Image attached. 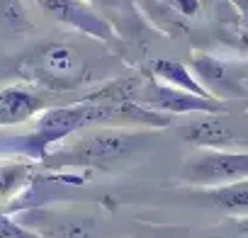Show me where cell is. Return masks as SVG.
Masks as SVG:
<instances>
[{"mask_svg": "<svg viewBox=\"0 0 248 238\" xmlns=\"http://www.w3.org/2000/svg\"><path fill=\"white\" fill-rule=\"evenodd\" d=\"M137 104H93V102H78V104H68V107H54V109H44L37 117V124L32 129L30 136L22 139L20 151L25 156L32 158H42L46 156V151L59 144L61 139L71 136L73 132H80L85 127L107 122L114 114L127 117L129 112H134Z\"/></svg>", "mask_w": 248, "mask_h": 238, "instance_id": "6da1fadb", "label": "cell"}, {"mask_svg": "<svg viewBox=\"0 0 248 238\" xmlns=\"http://www.w3.org/2000/svg\"><path fill=\"white\" fill-rule=\"evenodd\" d=\"M248 178V151L204 149L183 165V180L197 187H221Z\"/></svg>", "mask_w": 248, "mask_h": 238, "instance_id": "7a4b0ae2", "label": "cell"}, {"mask_svg": "<svg viewBox=\"0 0 248 238\" xmlns=\"http://www.w3.org/2000/svg\"><path fill=\"white\" fill-rule=\"evenodd\" d=\"M144 136L146 134L141 132H119V129L88 136L71 151V161L80 165H107L139 151L144 144Z\"/></svg>", "mask_w": 248, "mask_h": 238, "instance_id": "3957f363", "label": "cell"}, {"mask_svg": "<svg viewBox=\"0 0 248 238\" xmlns=\"http://www.w3.org/2000/svg\"><path fill=\"white\" fill-rule=\"evenodd\" d=\"M15 219L34 231L39 238H95L93 223L83 221V216L59 214L46 209H27L15 214Z\"/></svg>", "mask_w": 248, "mask_h": 238, "instance_id": "277c9868", "label": "cell"}, {"mask_svg": "<svg viewBox=\"0 0 248 238\" xmlns=\"http://www.w3.org/2000/svg\"><path fill=\"white\" fill-rule=\"evenodd\" d=\"M144 102L146 107H154L163 114H217L224 109L221 100L217 97H197L192 92L170 88L161 80L151 83V92Z\"/></svg>", "mask_w": 248, "mask_h": 238, "instance_id": "5b68a950", "label": "cell"}, {"mask_svg": "<svg viewBox=\"0 0 248 238\" xmlns=\"http://www.w3.org/2000/svg\"><path fill=\"white\" fill-rule=\"evenodd\" d=\"M39 5L51 15L56 17L59 22L63 25H71L90 37H97V39H109V27L102 17H97L88 5H83L80 0H39Z\"/></svg>", "mask_w": 248, "mask_h": 238, "instance_id": "8992f818", "label": "cell"}, {"mask_svg": "<svg viewBox=\"0 0 248 238\" xmlns=\"http://www.w3.org/2000/svg\"><path fill=\"white\" fill-rule=\"evenodd\" d=\"M44 112V100L22 85L0 88V127H15Z\"/></svg>", "mask_w": 248, "mask_h": 238, "instance_id": "52a82bcc", "label": "cell"}, {"mask_svg": "<svg viewBox=\"0 0 248 238\" xmlns=\"http://www.w3.org/2000/svg\"><path fill=\"white\" fill-rule=\"evenodd\" d=\"M37 68L49 75V78H59V80H71L80 73V59L73 49L63 46V44H51L46 49L39 51L37 56Z\"/></svg>", "mask_w": 248, "mask_h": 238, "instance_id": "ba28073f", "label": "cell"}, {"mask_svg": "<svg viewBox=\"0 0 248 238\" xmlns=\"http://www.w3.org/2000/svg\"><path fill=\"white\" fill-rule=\"evenodd\" d=\"M151 71L156 75V80L170 85V88H178V90H185V92H192L197 97H214L190 71L187 66L178 63V61H170V59H158L151 63Z\"/></svg>", "mask_w": 248, "mask_h": 238, "instance_id": "9c48e42d", "label": "cell"}, {"mask_svg": "<svg viewBox=\"0 0 248 238\" xmlns=\"http://www.w3.org/2000/svg\"><path fill=\"white\" fill-rule=\"evenodd\" d=\"M204 194L224 214H233V216L248 214V178L238 180V182L221 185V187H209V190H204Z\"/></svg>", "mask_w": 248, "mask_h": 238, "instance_id": "30bf717a", "label": "cell"}, {"mask_svg": "<svg viewBox=\"0 0 248 238\" xmlns=\"http://www.w3.org/2000/svg\"><path fill=\"white\" fill-rule=\"evenodd\" d=\"M195 71L200 75V80L207 85V90L219 100V90L224 88L229 95L236 92V83L229 80V68L214 59H195Z\"/></svg>", "mask_w": 248, "mask_h": 238, "instance_id": "8fae6325", "label": "cell"}, {"mask_svg": "<svg viewBox=\"0 0 248 238\" xmlns=\"http://www.w3.org/2000/svg\"><path fill=\"white\" fill-rule=\"evenodd\" d=\"M185 139L195 146H202V149H214V146H229L231 144V134L212 122V119H207V122H197L192 127L185 129Z\"/></svg>", "mask_w": 248, "mask_h": 238, "instance_id": "7c38bea8", "label": "cell"}, {"mask_svg": "<svg viewBox=\"0 0 248 238\" xmlns=\"http://www.w3.org/2000/svg\"><path fill=\"white\" fill-rule=\"evenodd\" d=\"M0 238H39L34 231L22 226L15 216H8L0 211Z\"/></svg>", "mask_w": 248, "mask_h": 238, "instance_id": "4fadbf2b", "label": "cell"}, {"mask_svg": "<svg viewBox=\"0 0 248 238\" xmlns=\"http://www.w3.org/2000/svg\"><path fill=\"white\" fill-rule=\"evenodd\" d=\"M25 165H3L0 168V194H10L15 185L22 180Z\"/></svg>", "mask_w": 248, "mask_h": 238, "instance_id": "5bb4252c", "label": "cell"}, {"mask_svg": "<svg viewBox=\"0 0 248 238\" xmlns=\"http://www.w3.org/2000/svg\"><path fill=\"white\" fill-rule=\"evenodd\" d=\"M170 5H173L178 13L192 17V15H197V10H200V0H170Z\"/></svg>", "mask_w": 248, "mask_h": 238, "instance_id": "9a60e30c", "label": "cell"}, {"mask_svg": "<svg viewBox=\"0 0 248 238\" xmlns=\"http://www.w3.org/2000/svg\"><path fill=\"white\" fill-rule=\"evenodd\" d=\"M212 238H221V236H212Z\"/></svg>", "mask_w": 248, "mask_h": 238, "instance_id": "2e32d148", "label": "cell"}]
</instances>
